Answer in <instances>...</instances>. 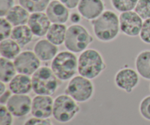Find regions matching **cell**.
I'll return each mask as SVG.
<instances>
[{"label":"cell","mask_w":150,"mask_h":125,"mask_svg":"<svg viewBox=\"0 0 150 125\" xmlns=\"http://www.w3.org/2000/svg\"><path fill=\"white\" fill-rule=\"evenodd\" d=\"M90 22L95 37L100 42H111L120 35V18L112 10H105Z\"/></svg>","instance_id":"1"},{"label":"cell","mask_w":150,"mask_h":125,"mask_svg":"<svg viewBox=\"0 0 150 125\" xmlns=\"http://www.w3.org/2000/svg\"><path fill=\"white\" fill-rule=\"evenodd\" d=\"M105 68L103 56L98 50L87 48L78 57V73L86 78L95 79Z\"/></svg>","instance_id":"2"},{"label":"cell","mask_w":150,"mask_h":125,"mask_svg":"<svg viewBox=\"0 0 150 125\" xmlns=\"http://www.w3.org/2000/svg\"><path fill=\"white\" fill-rule=\"evenodd\" d=\"M50 67L61 81H70L78 73V57L67 50L60 51L53 59Z\"/></svg>","instance_id":"3"},{"label":"cell","mask_w":150,"mask_h":125,"mask_svg":"<svg viewBox=\"0 0 150 125\" xmlns=\"http://www.w3.org/2000/svg\"><path fill=\"white\" fill-rule=\"evenodd\" d=\"M32 91L37 95L52 96L59 86L61 81L55 76L51 67L41 66L32 76Z\"/></svg>","instance_id":"4"},{"label":"cell","mask_w":150,"mask_h":125,"mask_svg":"<svg viewBox=\"0 0 150 125\" xmlns=\"http://www.w3.org/2000/svg\"><path fill=\"white\" fill-rule=\"evenodd\" d=\"M94 38L89 31L82 25L72 24L67 27L64 47L74 54H81L93 42Z\"/></svg>","instance_id":"5"},{"label":"cell","mask_w":150,"mask_h":125,"mask_svg":"<svg viewBox=\"0 0 150 125\" xmlns=\"http://www.w3.org/2000/svg\"><path fill=\"white\" fill-rule=\"evenodd\" d=\"M78 103L66 94L59 95L54 100L53 117L62 124L70 122L80 111L81 108Z\"/></svg>","instance_id":"6"},{"label":"cell","mask_w":150,"mask_h":125,"mask_svg":"<svg viewBox=\"0 0 150 125\" xmlns=\"http://www.w3.org/2000/svg\"><path fill=\"white\" fill-rule=\"evenodd\" d=\"M95 87L92 80L78 75L69 81L64 94L71 97L77 102H86L92 97Z\"/></svg>","instance_id":"7"},{"label":"cell","mask_w":150,"mask_h":125,"mask_svg":"<svg viewBox=\"0 0 150 125\" xmlns=\"http://www.w3.org/2000/svg\"><path fill=\"white\" fill-rule=\"evenodd\" d=\"M18 73L32 76L41 67V61L33 51H21L13 60Z\"/></svg>","instance_id":"8"},{"label":"cell","mask_w":150,"mask_h":125,"mask_svg":"<svg viewBox=\"0 0 150 125\" xmlns=\"http://www.w3.org/2000/svg\"><path fill=\"white\" fill-rule=\"evenodd\" d=\"M119 18L122 33L131 37L139 36L144 20L134 10L120 13Z\"/></svg>","instance_id":"9"},{"label":"cell","mask_w":150,"mask_h":125,"mask_svg":"<svg viewBox=\"0 0 150 125\" xmlns=\"http://www.w3.org/2000/svg\"><path fill=\"white\" fill-rule=\"evenodd\" d=\"M139 74L131 67H125L120 69L114 76V83L121 90L131 93L139 83Z\"/></svg>","instance_id":"10"},{"label":"cell","mask_w":150,"mask_h":125,"mask_svg":"<svg viewBox=\"0 0 150 125\" xmlns=\"http://www.w3.org/2000/svg\"><path fill=\"white\" fill-rule=\"evenodd\" d=\"M32 99L28 95L13 94L6 107L14 117L21 118L31 113Z\"/></svg>","instance_id":"11"},{"label":"cell","mask_w":150,"mask_h":125,"mask_svg":"<svg viewBox=\"0 0 150 125\" xmlns=\"http://www.w3.org/2000/svg\"><path fill=\"white\" fill-rule=\"evenodd\" d=\"M54 99L48 95H36L32 99L31 113L33 117L49 119L53 117Z\"/></svg>","instance_id":"12"},{"label":"cell","mask_w":150,"mask_h":125,"mask_svg":"<svg viewBox=\"0 0 150 125\" xmlns=\"http://www.w3.org/2000/svg\"><path fill=\"white\" fill-rule=\"evenodd\" d=\"M77 9L82 18L91 21L105 11V4L103 0H81Z\"/></svg>","instance_id":"13"},{"label":"cell","mask_w":150,"mask_h":125,"mask_svg":"<svg viewBox=\"0 0 150 125\" xmlns=\"http://www.w3.org/2000/svg\"><path fill=\"white\" fill-rule=\"evenodd\" d=\"M27 25L32 30L34 36L42 37L46 35L51 22L44 12L30 13Z\"/></svg>","instance_id":"14"},{"label":"cell","mask_w":150,"mask_h":125,"mask_svg":"<svg viewBox=\"0 0 150 125\" xmlns=\"http://www.w3.org/2000/svg\"><path fill=\"white\" fill-rule=\"evenodd\" d=\"M69 10L70 9L59 0H52L50 1L45 13L51 23L65 24L70 20V13Z\"/></svg>","instance_id":"15"},{"label":"cell","mask_w":150,"mask_h":125,"mask_svg":"<svg viewBox=\"0 0 150 125\" xmlns=\"http://www.w3.org/2000/svg\"><path fill=\"white\" fill-rule=\"evenodd\" d=\"M33 51L41 61H52L59 53L58 46L45 38L38 40L34 45Z\"/></svg>","instance_id":"16"},{"label":"cell","mask_w":150,"mask_h":125,"mask_svg":"<svg viewBox=\"0 0 150 125\" xmlns=\"http://www.w3.org/2000/svg\"><path fill=\"white\" fill-rule=\"evenodd\" d=\"M8 88L13 94L28 95L32 90V78L29 76L18 73L8 83Z\"/></svg>","instance_id":"17"},{"label":"cell","mask_w":150,"mask_h":125,"mask_svg":"<svg viewBox=\"0 0 150 125\" xmlns=\"http://www.w3.org/2000/svg\"><path fill=\"white\" fill-rule=\"evenodd\" d=\"M30 13L21 4L14 5L5 16L6 19L13 26L27 24Z\"/></svg>","instance_id":"18"},{"label":"cell","mask_w":150,"mask_h":125,"mask_svg":"<svg viewBox=\"0 0 150 125\" xmlns=\"http://www.w3.org/2000/svg\"><path fill=\"white\" fill-rule=\"evenodd\" d=\"M135 67L141 77L150 81V50H144L138 54L135 59Z\"/></svg>","instance_id":"19"},{"label":"cell","mask_w":150,"mask_h":125,"mask_svg":"<svg viewBox=\"0 0 150 125\" xmlns=\"http://www.w3.org/2000/svg\"><path fill=\"white\" fill-rule=\"evenodd\" d=\"M34 35L27 24L14 26L10 38L16 41L21 48L32 42Z\"/></svg>","instance_id":"20"},{"label":"cell","mask_w":150,"mask_h":125,"mask_svg":"<svg viewBox=\"0 0 150 125\" xmlns=\"http://www.w3.org/2000/svg\"><path fill=\"white\" fill-rule=\"evenodd\" d=\"M67 27L62 23H51L45 37L54 45L59 46L64 43Z\"/></svg>","instance_id":"21"},{"label":"cell","mask_w":150,"mask_h":125,"mask_svg":"<svg viewBox=\"0 0 150 125\" xmlns=\"http://www.w3.org/2000/svg\"><path fill=\"white\" fill-rule=\"evenodd\" d=\"M21 47L11 38L1 40L0 54L1 57L10 60H14L21 52Z\"/></svg>","instance_id":"22"},{"label":"cell","mask_w":150,"mask_h":125,"mask_svg":"<svg viewBox=\"0 0 150 125\" xmlns=\"http://www.w3.org/2000/svg\"><path fill=\"white\" fill-rule=\"evenodd\" d=\"M18 72L13 60L0 58V81L5 83H9L12 79L17 75Z\"/></svg>","instance_id":"23"},{"label":"cell","mask_w":150,"mask_h":125,"mask_svg":"<svg viewBox=\"0 0 150 125\" xmlns=\"http://www.w3.org/2000/svg\"><path fill=\"white\" fill-rule=\"evenodd\" d=\"M51 0H18L19 4L30 13L45 12Z\"/></svg>","instance_id":"24"},{"label":"cell","mask_w":150,"mask_h":125,"mask_svg":"<svg viewBox=\"0 0 150 125\" xmlns=\"http://www.w3.org/2000/svg\"><path fill=\"white\" fill-rule=\"evenodd\" d=\"M139 0H111L112 7L120 13L134 10Z\"/></svg>","instance_id":"25"},{"label":"cell","mask_w":150,"mask_h":125,"mask_svg":"<svg viewBox=\"0 0 150 125\" xmlns=\"http://www.w3.org/2000/svg\"><path fill=\"white\" fill-rule=\"evenodd\" d=\"M134 11L144 20L150 18V0H139Z\"/></svg>","instance_id":"26"},{"label":"cell","mask_w":150,"mask_h":125,"mask_svg":"<svg viewBox=\"0 0 150 125\" xmlns=\"http://www.w3.org/2000/svg\"><path fill=\"white\" fill-rule=\"evenodd\" d=\"M13 26L5 17H1L0 18V40H4L10 38Z\"/></svg>","instance_id":"27"},{"label":"cell","mask_w":150,"mask_h":125,"mask_svg":"<svg viewBox=\"0 0 150 125\" xmlns=\"http://www.w3.org/2000/svg\"><path fill=\"white\" fill-rule=\"evenodd\" d=\"M139 112L144 119L150 121V95L145 97L141 101Z\"/></svg>","instance_id":"28"},{"label":"cell","mask_w":150,"mask_h":125,"mask_svg":"<svg viewBox=\"0 0 150 125\" xmlns=\"http://www.w3.org/2000/svg\"><path fill=\"white\" fill-rule=\"evenodd\" d=\"M13 116L6 105H1L0 108V125H13Z\"/></svg>","instance_id":"29"},{"label":"cell","mask_w":150,"mask_h":125,"mask_svg":"<svg viewBox=\"0 0 150 125\" xmlns=\"http://www.w3.org/2000/svg\"><path fill=\"white\" fill-rule=\"evenodd\" d=\"M139 37L142 42L150 45V18L144 20Z\"/></svg>","instance_id":"30"},{"label":"cell","mask_w":150,"mask_h":125,"mask_svg":"<svg viewBox=\"0 0 150 125\" xmlns=\"http://www.w3.org/2000/svg\"><path fill=\"white\" fill-rule=\"evenodd\" d=\"M14 4V0H0V17H5Z\"/></svg>","instance_id":"31"},{"label":"cell","mask_w":150,"mask_h":125,"mask_svg":"<svg viewBox=\"0 0 150 125\" xmlns=\"http://www.w3.org/2000/svg\"><path fill=\"white\" fill-rule=\"evenodd\" d=\"M23 125H54L49 119H39L32 117L24 122Z\"/></svg>","instance_id":"32"},{"label":"cell","mask_w":150,"mask_h":125,"mask_svg":"<svg viewBox=\"0 0 150 125\" xmlns=\"http://www.w3.org/2000/svg\"><path fill=\"white\" fill-rule=\"evenodd\" d=\"M59 1H61L68 9L73 10L78 7L81 0H59Z\"/></svg>","instance_id":"33"},{"label":"cell","mask_w":150,"mask_h":125,"mask_svg":"<svg viewBox=\"0 0 150 125\" xmlns=\"http://www.w3.org/2000/svg\"><path fill=\"white\" fill-rule=\"evenodd\" d=\"M12 94H13V92L10 89H7L4 93L0 95V104L5 105L7 104V101L10 100V98L13 95Z\"/></svg>","instance_id":"34"},{"label":"cell","mask_w":150,"mask_h":125,"mask_svg":"<svg viewBox=\"0 0 150 125\" xmlns=\"http://www.w3.org/2000/svg\"><path fill=\"white\" fill-rule=\"evenodd\" d=\"M81 18L82 16H81V14L79 12H78V13L73 12V13H70V20L73 24H79V23H80L81 20Z\"/></svg>","instance_id":"35"},{"label":"cell","mask_w":150,"mask_h":125,"mask_svg":"<svg viewBox=\"0 0 150 125\" xmlns=\"http://www.w3.org/2000/svg\"><path fill=\"white\" fill-rule=\"evenodd\" d=\"M7 90V87H6V83L4 82H0V95L4 93L5 91Z\"/></svg>","instance_id":"36"},{"label":"cell","mask_w":150,"mask_h":125,"mask_svg":"<svg viewBox=\"0 0 150 125\" xmlns=\"http://www.w3.org/2000/svg\"><path fill=\"white\" fill-rule=\"evenodd\" d=\"M149 88H150V85H149Z\"/></svg>","instance_id":"37"}]
</instances>
